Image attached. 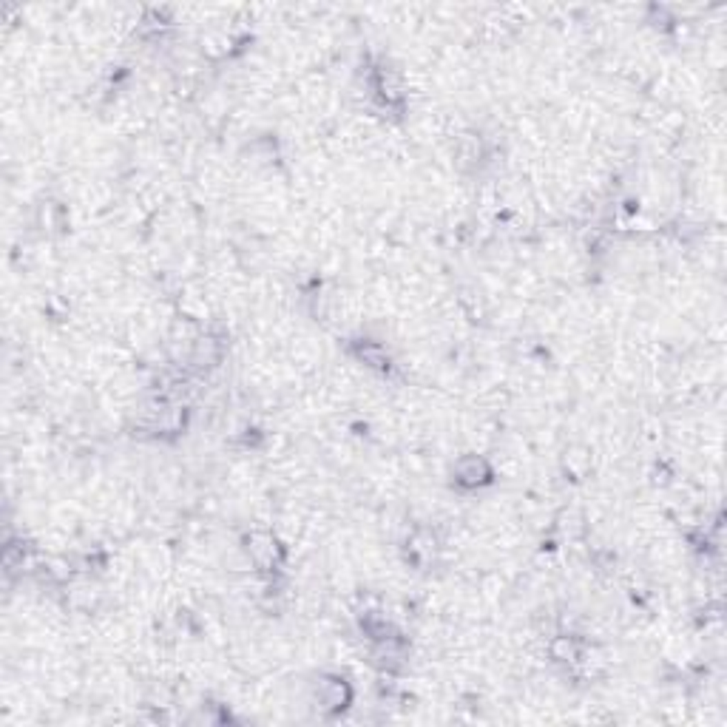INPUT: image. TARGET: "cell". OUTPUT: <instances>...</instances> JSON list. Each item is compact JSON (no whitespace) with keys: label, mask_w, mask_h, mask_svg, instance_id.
<instances>
[{"label":"cell","mask_w":727,"mask_h":727,"mask_svg":"<svg viewBox=\"0 0 727 727\" xmlns=\"http://www.w3.org/2000/svg\"><path fill=\"white\" fill-rule=\"evenodd\" d=\"M250 543H253V546H247V549H250V554H253L256 562H270V560L276 557V543L270 540L267 534H256Z\"/></svg>","instance_id":"7a4b0ae2"},{"label":"cell","mask_w":727,"mask_h":727,"mask_svg":"<svg viewBox=\"0 0 727 727\" xmlns=\"http://www.w3.org/2000/svg\"><path fill=\"white\" fill-rule=\"evenodd\" d=\"M458 478L463 483H480V480L489 478V466L480 458H463L458 463Z\"/></svg>","instance_id":"6da1fadb"},{"label":"cell","mask_w":727,"mask_h":727,"mask_svg":"<svg viewBox=\"0 0 727 727\" xmlns=\"http://www.w3.org/2000/svg\"><path fill=\"white\" fill-rule=\"evenodd\" d=\"M344 699H347V688L344 682H324L321 685V702L327 708H338L344 705Z\"/></svg>","instance_id":"3957f363"}]
</instances>
